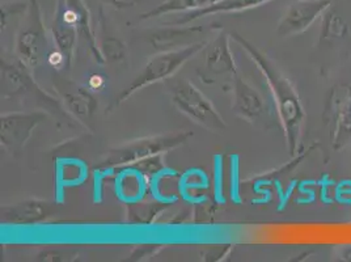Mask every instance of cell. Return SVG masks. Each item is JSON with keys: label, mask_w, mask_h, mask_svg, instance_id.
<instances>
[{"label": "cell", "mask_w": 351, "mask_h": 262, "mask_svg": "<svg viewBox=\"0 0 351 262\" xmlns=\"http://www.w3.org/2000/svg\"><path fill=\"white\" fill-rule=\"evenodd\" d=\"M44 119L43 115H11L1 118V145L16 152L25 145L32 132Z\"/></svg>", "instance_id": "obj_7"}, {"label": "cell", "mask_w": 351, "mask_h": 262, "mask_svg": "<svg viewBox=\"0 0 351 262\" xmlns=\"http://www.w3.org/2000/svg\"><path fill=\"white\" fill-rule=\"evenodd\" d=\"M206 46V43L191 44L184 49H176L172 51H165L159 56L154 57L146 64L143 71L136 76L129 87L126 88L121 96L119 102H126L135 92L141 91L142 88L151 86L159 80L167 79L171 75L181 69L191 57H194L198 51H201Z\"/></svg>", "instance_id": "obj_2"}, {"label": "cell", "mask_w": 351, "mask_h": 262, "mask_svg": "<svg viewBox=\"0 0 351 262\" xmlns=\"http://www.w3.org/2000/svg\"><path fill=\"white\" fill-rule=\"evenodd\" d=\"M267 1H270V0H220L218 3H215L214 5H210V7L204 8V10L186 12L178 20L168 23V25H171V27L178 25L180 27V25L189 24L194 20L206 17V16L228 14V12H241V11H247V10H252V8L263 5Z\"/></svg>", "instance_id": "obj_10"}, {"label": "cell", "mask_w": 351, "mask_h": 262, "mask_svg": "<svg viewBox=\"0 0 351 262\" xmlns=\"http://www.w3.org/2000/svg\"><path fill=\"white\" fill-rule=\"evenodd\" d=\"M172 99L177 108L197 123L210 130H224L226 123L217 108L205 95L188 80H181L172 88Z\"/></svg>", "instance_id": "obj_3"}, {"label": "cell", "mask_w": 351, "mask_h": 262, "mask_svg": "<svg viewBox=\"0 0 351 262\" xmlns=\"http://www.w3.org/2000/svg\"><path fill=\"white\" fill-rule=\"evenodd\" d=\"M325 122L330 123V142L339 151L351 142V84L332 88L324 110Z\"/></svg>", "instance_id": "obj_5"}, {"label": "cell", "mask_w": 351, "mask_h": 262, "mask_svg": "<svg viewBox=\"0 0 351 262\" xmlns=\"http://www.w3.org/2000/svg\"><path fill=\"white\" fill-rule=\"evenodd\" d=\"M88 87L92 91L101 92L104 88L106 87V78L101 73H92L88 78Z\"/></svg>", "instance_id": "obj_16"}, {"label": "cell", "mask_w": 351, "mask_h": 262, "mask_svg": "<svg viewBox=\"0 0 351 262\" xmlns=\"http://www.w3.org/2000/svg\"><path fill=\"white\" fill-rule=\"evenodd\" d=\"M330 5L332 0H295L279 21L277 33L290 37L306 32L322 19Z\"/></svg>", "instance_id": "obj_6"}, {"label": "cell", "mask_w": 351, "mask_h": 262, "mask_svg": "<svg viewBox=\"0 0 351 262\" xmlns=\"http://www.w3.org/2000/svg\"><path fill=\"white\" fill-rule=\"evenodd\" d=\"M191 135V132H178L172 135L151 136V138L134 141L129 145L113 150L105 164L108 167H122V165H129V164H135L138 161L151 159L164 151H168L182 145L184 142H186V139Z\"/></svg>", "instance_id": "obj_4"}, {"label": "cell", "mask_w": 351, "mask_h": 262, "mask_svg": "<svg viewBox=\"0 0 351 262\" xmlns=\"http://www.w3.org/2000/svg\"><path fill=\"white\" fill-rule=\"evenodd\" d=\"M44 204L38 202H28V204H19L11 213H7V218L11 219L15 223H33L41 220L46 215V207Z\"/></svg>", "instance_id": "obj_13"}, {"label": "cell", "mask_w": 351, "mask_h": 262, "mask_svg": "<svg viewBox=\"0 0 351 262\" xmlns=\"http://www.w3.org/2000/svg\"><path fill=\"white\" fill-rule=\"evenodd\" d=\"M350 36V25L343 16L333 10H328L322 17L320 37L322 41H337Z\"/></svg>", "instance_id": "obj_12"}, {"label": "cell", "mask_w": 351, "mask_h": 262, "mask_svg": "<svg viewBox=\"0 0 351 262\" xmlns=\"http://www.w3.org/2000/svg\"><path fill=\"white\" fill-rule=\"evenodd\" d=\"M47 62H49L50 66H53V67H56V69H59V67H62L63 63H64V57H63V54H62L60 51H58V50H53V51L49 53V56H47Z\"/></svg>", "instance_id": "obj_17"}, {"label": "cell", "mask_w": 351, "mask_h": 262, "mask_svg": "<svg viewBox=\"0 0 351 262\" xmlns=\"http://www.w3.org/2000/svg\"><path fill=\"white\" fill-rule=\"evenodd\" d=\"M104 1H106L108 4L116 8H129V7H134L141 0H104Z\"/></svg>", "instance_id": "obj_18"}, {"label": "cell", "mask_w": 351, "mask_h": 262, "mask_svg": "<svg viewBox=\"0 0 351 262\" xmlns=\"http://www.w3.org/2000/svg\"><path fill=\"white\" fill-rule=\"evenodd\" d=\"M232 37L241 46V49L248 53L249 57L263 75L276 104L279 121L285 131L289 152L291 154V156H295L300 150L307 121V115L298 89L279 69L277 63H274L266 54H263L261 50H258L254 45L250 44L248 40H245L240 34L234 33Z\"/></svg>", "instance_id": "obj_1"}, {"label": "cell", "mask_w": 351, "mask_h": 262, "mask_svg": "<svg viewBox=\"0 0 351 262\" xmlns=\"http://www.w3.org/2000/svg\"><path fill=\"white\" fill-rule=\"evenodd\" d=\"M69 100V105L73 109V112L79 116H90V113L93 112V99L83 92H77V93H73L67 97Z\"/></svg>", "instance_id": "obj_15"}, {"label": "cell", "mask_w": 351, "mask_h": 262, "mask_svg": "<svg viewBox=\"0 0 351 262\" xmlns=\"http://www.w3.org/2000/svg\"><path fill=\"white\" fill-rule=\"evenodd\" d=\"M220 0H165L151 11L141 16L142 20L158 17V16L168 15V14H175V12H193V11H199L207 8L210 5H214Z\"/></svg>", "instance_id": "obj_11"}, {"label": "cell", "mask_w": 351, "mask_h": 262, "mask_svg": "<svg viewBox=\"0 0 351 262\" xmlns=\"http://www.w3.org/2000/svg\"><path fill=\"white\" fill-rule=\"evenodd\" d=\"M342 257H343V260L351 261V247L346 248V249L343 250V253H342Z\"/></svg>", "instance_id": "obj_19"}, {"label": "cell", "mask_w": 351, "mask_h": 262, "mask_svg": "<svg viewBox=\"0 0 351 262\" xmlns=\"http://www.w3.org/2000/svg\"><path fill=\"white\" fill-rule=\"evenodd\" d=\"M40 33L38 30L29 29L27 32H23L20 36V43H19V50L21 56L25 58V60L30 64H36L38 59V53H40Z\"/></svg>", "instance_id": "obj_14"}, {"label": "cell", "mask_w": 351, "mask_h": 262, "mask_svg": "<svg viewBox=\"0 0 351 262\" xmlns=\"http://www.w3.org/2000/svg\"><path fill=\"white\" fill-rule=\"evenodd\" d=\"M234 108L244 119L256 121L265 113L263 96L237 73L234 75Z\"/></svg>", "instance_id": "obj_8"}, {"label": "cell", "mask_w": 351, "mask_h": 262, "mask_svg": "<svg viewBox=\"0 0 351 262\" xmlns=\"http://www.w3.org/2000/svg\"><path fill=\"white\" fill-rule=\"evenodd\" d=\"M206 67L214 75H236V63L230 47L228 36L220 33L210 44L206 54Z\"/></svg>", "instance_id": "obj_9"}]
</instances>
